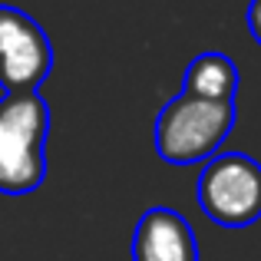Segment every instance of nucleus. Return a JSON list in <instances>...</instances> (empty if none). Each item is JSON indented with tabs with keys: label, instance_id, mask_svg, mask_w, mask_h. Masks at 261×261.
Instances as JSON below:
<instances>
[{
	"label": "nucleus",
	"instance_id": "f257e3e1",
	"mask_svg": "<svg viewBox=\"0 0 261 261\" xmlns=\"http://www.w3.org/2000/svg\"><path fill=\"white\" fill-rule=\"evenodd\" d=\"M50 106L40 93L0 99V195H30L46 178Z\"/></svg>",
	"mask_w": 261,
	"mask_h": 261
},
{
	"label": "nucleus",
	"instance_id": "f03ea898",
	"mask_svg": "<svg viewBox=\"0 0 261 261\" xmlns=\"http://www.w3.org/2000/svg\"><path fill=\"white\" fill-rule=\"evenodd\" d=\"M235 129V102H212L178 93L155 119V152L169 166H195L215 155Z\"/></svg>",
	"mask_w": 261,
	"mask_h": 261
},
{
	"label": "nucleus",
	"instance_id": "7ed1b4c3",
	"mask_svg": "<svg viewBox=\"0 0 261 261\" xmlns=\"http://www.w3.org/2000/svg\"><path fill=\"white\" fill-rule=\"evenodd\" d=\"M202 212L222 228H245L261 218V166L245 152L205 162L195 192Z\"/></svg>",
	"mask_w": 261,
	"mask_h": 261
},
{
	"label": "nucleus",
	"instance_id": "20e7f679",
	"mask_svg": "<svg viewBox=\"0 0 261 261\" xmlns=\"http://www.w3.org/2000/svg\"><path fill=\"white\" fill-rule=\"evenodd\" d=\"M53 70L46 30L20 7H0V86L4 96L37 93Z\"/></svg>",
	"mask_w": 261,
	"mask_h": 261
},
{
	"label": "nucleus",
	"instance_id": "39448f33",
	"mask_svg": "<svg viewBox=\"0 0 261 261\" xmlns=\"http://www.w3.org/2000/svg\"><path fill=\"white\" fill-rule=\"evenodd\" d=\"M133 261H198L192 225L172 208H149L136 225Z\"/></svg>",
	"mask_w": 261,
	"mask_h": 261
},
{
	"label": "nucleus",
	"instance_id": "423d86ee",
	"mask_svg": "<svg viewBox=\"0 0 261 261\" xmlns=\"http://www.w3.org/2000/svg\"><path fill=\"white\" fill-rule=\"evenodd\" d=\"M185 96L212 102H235L238 93V70L225 53H202L185 70Z\"/></svg>",
	"mask_w": 261,
	"mask_h": 261
},
{
	"label": "nucleus",
	"instance_id": "0eeeda50",
	"mask_svg": "<svg viewBox=\"0 0 261 261\" xmlns=\"http://www.w3.org/2000/svg\"><path fill=\"white\" fill-rule=\"evenodd\" d=\"M248 30H251V37L261 43V0H251L248 4Z\"/></svg>",
	"mask_w": 261,
	"mask_h": 261
}]
</instances>
